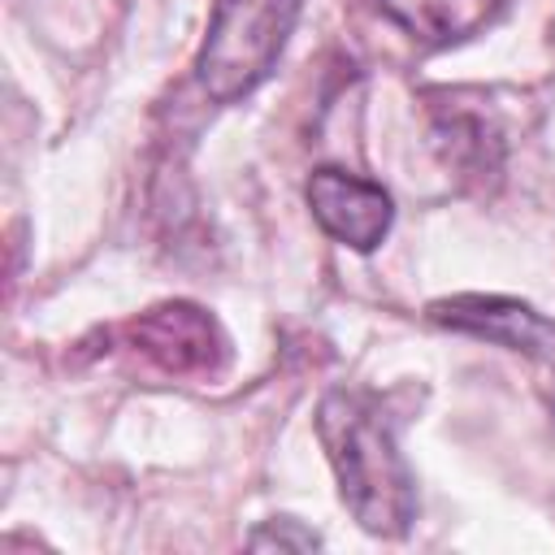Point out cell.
Returning a JSON list of instances; mask_svg holds the SVG:
<instances>
[{"label":"cell","mask_w":555,"mask_h":555,"mask_svg":"<svg viewBox=\"0 0 555 555\" xmlns=\"http://www.w3.org/2000/svg\"><path fill=\"white\" fill-rule=\"evenodd\" d=\"M317 438L360 529L377 538H403L416 520V477L399 451L386 403L373 390L334 386L317 403Z\"/></svg>","instance_id":"6da1fadb"},{"label":"cell","mask_w":555,"mask_h":555,"mask_svg":"<svg viewBox=\"0 0 555 555\" xmlns=\"http://www.w3.org/2000/svg\"><path fill=\"white\" fill-rule=\"evenodd\" d=\"M304 0H212L195 82L212 104L251 95L273 69L299 22Z\"/></svg>","instance_id":"7a4b0ae2"},{"label":"cell","mask_w":555,"mask_h":555,"mask_svg":"<svg viewBox=\"0 0 555 555\" xmlns=\"http://www.w3.org/2000/svg\"><path fill=\"white\" fill-rule=\"evenodd\" d=\"M130 347L173 377H212L230 360V343L212 312L186 299L156 304L126 325Z\"/></svg>","instance_id":"3957f363"},{"label":"cell","mask_w":555,"mask_h":555,"mask_svg":"<svg viewBox=\"0 0 555 555\" xmlns=\"http://www.w3.org/2000/svg\"><path fill=\"white\" fill-rule=\"evenodd\" d=\"M425 317L442 330L486 338L494 347L520 351V356L555 369V321L542 317L525 299H512V295H447V299H434L425 308Z\"/></svg>","instance_id":"277c9868"},{"label":"cell","mask_w":555,"mask_h":555,"mask_svg":"<svg viewBox=\"0 0 555 555\" xmlns=\"http://www.w3.org/2000/svg\"><path fill=\"white\" fill-rule=\"evenodd\" d=\"M304 195H308L317 225L351 251H373L390 234L395 199L382 182H369L338 165H321V169H312Z\"/></svg>","instance_id":"5b68a950"},{"label":"cell","mask_w":555,"mask_h":555,"mask_svg":"<svg viewBox=\"0 0 555 555\" xmlns=\"http://www.w3.org/2000/svg\"><path fill=\"white\" fill-rule=\"evenodd\" d=\"M429 143L464 186H486L499 182L503 173V156H507L503 126L486 108H477L464 91L429 95Z\"/></svg>","instance_id":"8992f818"},{"label":"cell","mask_w":555,"mask_h":555,"mask_svg":"<svg viewBox=\"0 0 555 555\" xmlns=\"http://www.w3.org/2000/svg\"><path fill=\"white\" fill-rule=\"evenodd\" d=\"M382 9L416 43L447 48L486 30L507 9V0H382Z\"/></svg>","instance_id":"52a82bcc"},{"label":"cell","mask_w":555,"mask_h":555,"mask_svg":"<svg viewBox=\"0 0 555 555\" xmlns=\"http://www.w3.org/2000/svg\"><path fill=\"white\" fill-rule=\"evenodd\" d=\"M247 546H251V551H317V546H321V533H312V529L299 525L295 516H273V520H264L260 529H251Z\"/></svg>","instance_id":"ba28073f"}]
</instances>
